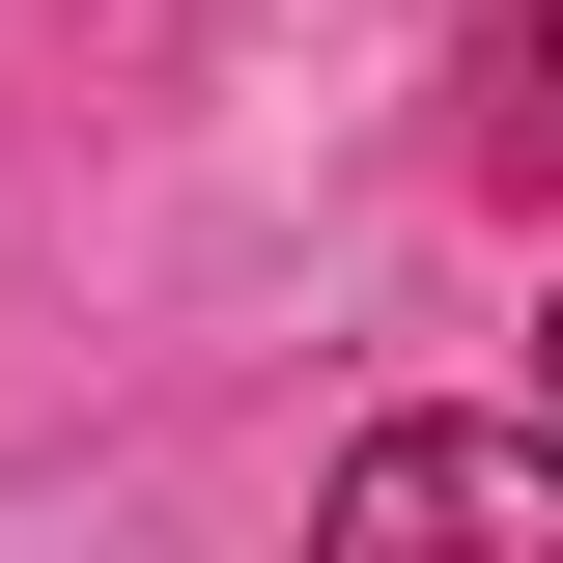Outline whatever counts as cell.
I'll return each instance as SVG.
<instances>
[{
    "label": "cell",
    "instance_id": "obj_1",
    "mask_svg": "<svg viewBox=\"0 0 563 563\" xmlns=\"http://www.w3.org/2000/svg\"><path fill=\"white\" fill-rule=\"evenodd\" d=\"M339 536H536L563 563V422H366L339 451Z\"/></svg>",
    "mask_w": 563,
    "mask_h": 563
},
{
    "label": "cell",
    "instance_id": "obj_2",
    "mask_svg": "<svg viewBox=\"0 0 563 563\" xmlns=\"http://www.w3.org/2000/svg\"><path fill=\"white\" fill-rule=\"evenodd\" d=\"M536 85H563V0H536Z\"/></svg>",
    "mask_w": 563,
    "mask_h": 563
},
{
    "label": "cell",
    "instance_id": "obj_3",
    "mask_svg": "<svg viewBox=\"0 0 563 563\" xmlns=\"http://www.w3.org/2000/svg\"><path fill=\"white\" fill-rule=\"evenodd\" d=\"M536 395H563V339H536Z\"/></svg>",
    "mask_w": 563,
    "mask_h": 563
}]
</instances>
